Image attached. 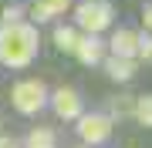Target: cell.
I'll return each instance as SVG.
<instances>
[{
	"label": "cell",
	"mask_w": 152,
	"mask_h": 148,
	"mask_svg": "<svg viewBox=\"0 0 152 148\" xmlns=\"http://www.w3.org/2000/svg\"><path fill=\"white\" fill-rule=\"evenodd\" d=\"M41 51V34L34 24H0V64L4 67H14V71H20V67H27L34 57H37Z\"/></svg>",
	"instance_id": "cell-1"
},
{
	"label": "cell",
	"mask_w": 152,
	"mask_h": 148,
	"mask_svg": "<svg viewBox=\"0 0 152 148\" xmlns=\"http://www.w3.org/2000/svg\"><path fill=\"white\" fill-rule=\"evenodd\" d=\"M75 24L85 34L98 37L102 30H108L115 24V7L108 4V0H81V4L75 7Z\"/></svg>",
	"instance_id": "cell-2"
},
{
	"label": "cell",
	"mask_w": 152,
	"mask_h": 148,
	"mask_svg": "<svg viewBox=\"0 0 152 148\" xmlns=\"http://www.w3.org/2000/svg\"><path fill=\"white\" fill-rule=\"evenodd\" d=\"M48 84L37 81V77H24V81H17L10 88V104L20 115H37V111L48 104Z\"/></svg>",
	"instance_id": "cell-3"
},
{
	"label": "cell",
	"mask_w": 152,
	"mask_h": 148,
	"mask_svg": "<svg viewBox=\"0 0 152 148\" xmlns=\"http://www.w3.org/2000/svg\"><path fill=\"white\" fill-rule=\"evenodd\" d=\"M112 118L108 115H102V111H88V115L78 118V135H81V142L85 148H98V145H105L112 138Z\"/></svg>",
	"instance_id": "cell-4"
},
{
	"label": "cell",
	"mask_w": 152,
	"mask_h": 148,
	"mask_svg": "<svg viewBox=\"0 0 152 148\" xmlns=\"http://www.w3.org/2000/svg\"><path fill=\"white\" fill-rule=\"evenodd\" d=\"M48 101L54 104V115L61 121H78L85 115V104H81V94H78L75 88H68V84H61L58 91L48 94Z\"/></svg>",
	"instance_id": "cell-5"
},
{
	"label": "cell",
	"mask_w": 152,
	"mask_h": 148,
	"mask_svg": "<svg viewBox=\"0 0 152 148\" xmlns=\"http://www.w3.org/2000/svg\"><path fill=\"white\" fill-rule=\"evenodd\" d=\"M135 44H139V34L129 30V27H118L108 40V51L112 57H125V61H135Z\"/></svg>",
	"instance_id": "cell-6"
},
{
	"label": "cell",
	"mask_w": 152,
	"mask_h": 148,
	"mask_svg": "<svg viewBox=\"0 0 152 148\" xmlns=\"http://www.w3.org/2000/svg\"><path fill=\"white\" fill-rule=\"evenodd\" d=\"M75 57L81 61V64H88V67L102 64V61H105V44H102V37L81 34V40H78V47H75Z\"/></svg>",
	"instance_id": "cell-7"
},
{
	"label": "cell",
	"mask_w": 152,
	"mask_h": 148,
	"mask_svg": "<svg viewBox=\"0 0 152 148\" xmlns=\"http://www.w3.org/2000/svg\"><path fill=\"white\" fill-rule=\"evenodd\" d=\"M68 7H71V0H34L24 14L31 17V24H44V20H51V17L64 14Z\"/></svg>",
	"instance_id": "cell-8"
},
{
	"label": "cell",
	"mask_w": 152,
	"mask_h": 148,
	"mask_svg": "<svg viewBox=\"0 0 152 148\" xmlns=\"http://www.w3.org/2000/svg\"><path fill=\"white\" fill-rule=\"evenodd\" d=\"M105 71H108L112 81H132L135 77V61H125V57H112V54H105Z\"/></svg>",
	"instance_id": "cell-9"
},
{
	"label": "cell",
	"mask_w": 152,
	"mask_h": 148,
	"mask_svg": "<svg viewBox=\"0 0 152 148\" xmlns=\"http://www.w3.org/2000/svg\"><path fill=\"white\" fill-rule=\"evenodd\" d=\"M54 47L58 51H64V54H75V47H78V40H81V30L78 27H54Z\"/></svg>",
	"instance_id": "cell-10"
},
{
	"label": "cell",
	"mask_w": 152,
	"mask_h": 148,
	"mask_svg": "<svg viewBox=\"0 0 152 148\" xmlns=\"http://www.w3.org/2000/svg\"><path fill=\"white\" fill-rule=\"evenodd\" d=\"M58 145V138L51 128H34V131H27V138H24V148H54Z\"/></svg>",
	"instance_id": "cell-11"
},
{
	"label": "cell",
	"mask_w": 152,
	"mask_h": 148,
	"mask_svg": "<svg viewBox=\"0 0 152 148\" xmlns=\"http://www.w3.org/2000/svg\"><path fill=\"white\" fill-rule=\"evenodd\" d=\"M132 118H135L142 128H152V94L135 98V111H132Z\"/></svg>",
	"instance_id": "cell-12"
},
{
	"label": "cell",
	"mask_w": 152,
	"mask_h": 148,
	"mask_svg": "<svg viewBox=\"0 0 152 148\" xmlns=\"http://www.w3.org/2000/svg\"><path fill=\"white\" fill-rule=\"evenodd\" d=\"M132 111H135V98L122 94V98H115V101H112V115H108V118H129Z\"/></svg>",
	"instance_id": "cell-13"
},
{
	"label": "cell",
	"mask_w": 152,
	"mask_h": 148,
	"mask_svg": "<svg viewBox=\"0 0 152 148\" xmlns=\"http://www.w3.org/2000/svg\"><path fill=\"white\" fill-rule=\"evenodd\" d=\"M152 61V37L149 34H139V44H135V61Z\"/></svg>",
	"instance_id": "cell-14"
},
{
	"label": "cell",
	"mask_w": 152,
	"mask_h": 148,
	"mask_svg": "<svg viewBox=\"0 0 152 148\" xmlns=\"http://www.w3.org/2000/svg\"><path fill=\"white\" fill-rule=\"evenodd\" d=\"M7 24H24V7L20 4L4 7V27H7Z\"/></svg>",
	"instance_id": "cell-15"
},
{
	"label": "cell",
	"mask_w": 152,
	"mask_h": 148,
	"mask_svg": "<svg viewBox=\"0 0 152 148\" xmlns=\"http://www.w3.org/2000/svg\"><path fill=\"white\" fill-rule=\"evenodd\" d=\"M142 24H145V34L152 37V4L145 7V14H142Z\"/></svg>",
	"instance_id": "cell-16"
},
{
	"label": "cell",
	"mask_w": 152,
	"mask_h": 148,
	"mask_svg": "<svg viewBox=\"0 0 152 148\" xmlns=\"http://www.w3.org/2000/svg\"><path fill=\"white\" fill-rule=\"evenodd\" d=\"M0 148H20V142L10 138V135H0Z\"/></svg>",
	"instance_id": "cell-17"
},
{
	"label": "cell",
	"mask_w": 152,
	"mask_h": 148,
	"mask_svg": "<svg viewBox=\"0 0 152 148\" xmlns=\"http://www.w3.org/2000/svg\"><path fill=\"white\" fill-rule=\"evenodd\" d=\"M0 135H4V125H0Z\"/></svg>",
	"instance_id": "cell-18"
}]
</instances>
